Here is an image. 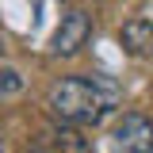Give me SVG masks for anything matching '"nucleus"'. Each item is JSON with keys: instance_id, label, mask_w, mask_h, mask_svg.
<instances>
[{"instance_id": "f257e3e1", "label": "nucleus", "mask_w": 153, "mask_h": 153, "mask_svg": "<svg viewBox=\"0 0 153 153\" xmlns=\"http://www.w3.org/2000/svg\"><path fill=\"white\" fill-rule=\"evenodd\" d=\"M115 103H119V84L103 73L65 76L50 88V100H46L54 119L65 126H96L100 119L115 111Z\"/></svg>"}, {"instance_id": "f03ea898", "label": "nucleus", "mask_w": 153, "mask_h": 153, "mask_svg": "<svg viewBox=\"0 0 153 153\" xmlns=\"http://www.w3.org/2000/svg\"><path fill=\"white\" fill-rule=\"evenodd\" d=\"M111 153H153V123L138 111H126L111 130Z\"/></svg>"}, {"instance_id": "7ed1b4c3", "label": "nucleus", "mask_w": 153, "mask_h": 153, "mask_svg": "<svg viewBox=\"0 0 153 153\" xmlns=\"http://www.w3.org/2000/svg\"><path fill=\"white\" fill-rule=\"evenodd\" d=\"M88 35H92L88 12H80V8L65 12V16H61V27H57V35H54V54L57 57H73L76 50L88 42Z\"/></svg>"}, {"instance_id": "20e7f679", "label": "nucleus", "mask_w": 153, "mask_h": 153, "mask_svg": "<svg viewBox=\"0 0 153 153\" xmlns=\"http://www.w3.org/2000/svg\"><path fill=\"white\" fill-rule=\"evenodd\" d=\"M119 42L126 46V54L149 57V54H153V23H149V19H130V23H123Z\"/></svg>"}, {"instance_id": "39448f33", "label": "nucleus", "mask_w": 153, "mask_h": 153, "mask_svg": "<svg viewBox=\"0 0 153 153\" xmlns=\"http://www.w3.org/2000/svg\"><path fill=\"white\" fill-rule=\"evenodd\" d=\"M57 153H96L88 138H80L76 130H57Z\"/></svg>"}, {"instance_id": "423d86ee", "label": "nucleus", "mask_w": 153, "mask_h": 153, "mask_svg": "<svg viewBox=\"0 0 153 153\" xmlns=\"http://www.w3.org/2000/svg\"><path fill=\"white\" fill-rule=\"evenodd\" d=\"M23 92V76H19V69H12V65H0V100H12V96Z\"/></svg>"}, {"instance_id": "0eeeda50", "label": "nucleus", "mask_w": 153, "mask_h": 153, "mask_svg": "<svg viewBox=\"0 0 153 153\" xmlns=\"http://www.w3.org/2000/svg\"><path fill=\"white\" fill-rule=\"evenodd\" d=\"M0 153H4V146H0Z\"/></svg>"}, {"instance_id": "6e6552de", "label": "nucleus", "mask_w": 153, "mask_h": 153, "mask_svg": "<svg viewBox=\"0 0 153 153\" xmlns=\"http://www.w3.org/2000/svg\"><path fill=\"white\" fill-rule=\"evenodd\" d=\"M35 153H42V149H35Z\"/></svg>"}]
</instances>
